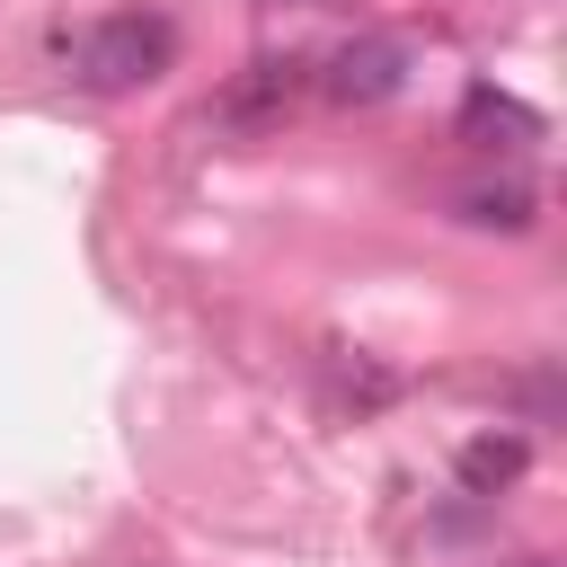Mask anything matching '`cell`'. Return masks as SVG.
I'll list each match as a JSON object with an SVG mask.
<instances>
[{
    "label": "cell",
    "mask_w": 567,
    "mask_h": 567,
    "mask_svg": "<svg viewBox=\"0 0 567 567\" xmlns=\"http://www.w3.org/2000/svg\"><path fill=\"white\" fill-rule=\"evenodd\" d=\"M53 62L80 80V89H97V97H124V89H151L168 62H177V27L159 18V9H115V18H97V27H62L53 35Z\"/></svg>",
    "instance_id": "1"
},
{
    "label": "cell",
    "mask_w": 567,
    "mask_h": 567,
    "mask_svg": "<svg viewBox=\"0 0 567 567\" xmlns=\"http://www.w3.org/2000/svg\"><path fill=\"white\" fill-rule=\"evenodd\" d=\"M310 97V62L301 53H257V62H239L230 80H221V97L204 106L221 133H275L292 106Z\"/></svg>",
    "instance_id": "2"
},
{
    "label": "cell",
    "mask_w": 567,
    "mask_h": 567,
    "mask_svg": "<svg viewBox=\"0 0 567 567\" xmlns=\"http://www.w3.org/2000/svg\"><path fill=\"white\" fill-rule=\"evenodd\" d=\"M319 89H328L337 106H381V97L408 89V44H399V35H346V44L328 53Z\"/></svg>",
    "instance_id": "3"
},
{
    "label": "cell",
    "mask_w": 567,
    "mask_h": 567,
    "mask_svg": "<svg viewBox=\"0 0 567 567\" xmlns=\"http://www.w3.org/2000/svg\"><path fill=\"white\" fill-rule=\"evenodd\" d=\"M461 142L523 151V142H540V115H532L523 97H505L496 80H470V89H461Z\"/></svg>",
    "instance_id": "4"
},
{
    "label": "cell",
    "mask_w": 567,
    "mask_h": 567,
    "mask_svg": "<svg viewBox=\"0 0 567 567\" xmlns=\"http://www.w3.org/2000/svg\"><path fill=\"white\" fill-rule=\"evenodd\" d=\"M452 470H461V487H470V496H505V487L532 470V443H523V434H470Z\"/></svg>",
    "instance_id": "5"
},
{
    "label": "cell",
    "mask_w": 567,
    "mask_h": 567,
    "mask_svg": "<svg viewBox=\"0 0 567 567\" xmlns=\"http://www.w3.org/2000/svg\"><path fill=\"white\" fill-rule=\"evenodd\" d=\"M452 213H461L470 230H532L540 195H532L523 177H496V186H461V195H452Z\"/></svg>",
    "instance_id": "6"
}]
</instances>
